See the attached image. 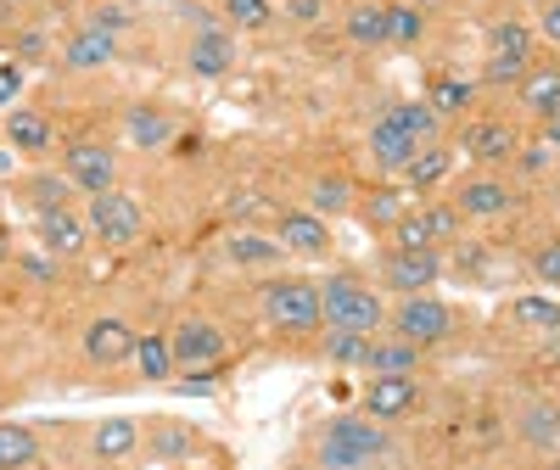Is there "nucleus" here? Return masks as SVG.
<instances>
[{"label":"nucleus","mask_w":560,"mask_h":470,"mask_svg":"<svg viewBox=\"0 0 560 470\" xmlns=\"http://www.w3.org/2000/svg\"><path fill=\"white\" fill-rule=\"evenodd\" d=\"M387 454V432L382 420L370 414H337L331 426L319 432V465L325 470H370Z\"/></svg>","instance_id":"nucleus-1"},{"label":"nucleus","mask_w":560,"mask_h":470,"mask_svg":"<svg viewBox=\"0 0 560 470\" xmlns=\"http://www.w3.org/2000/svg\"><path fill=\"white\" fill-rule=\"evenodd\" d=\"M319 314H325L331 331H359V337H376L387 325V303L370 292L364 280H353V274H331V280H325Z\"/></svg>","instance_id":"nucleus-2"},{"label":"nucleus","mask_w":560,"mask_h":470,"mask_svg":"<svg viewBox=\"0 0 560 470\" xmlns=\"http://www.w3.org/2000/svg\"><path fill=\"white\" fill-rule=\"evenodd\" d=\"M264 319L275 325V331H287V337L319 331V325H325L319 286H314V280H275V286H264Z\"/></svg>","instance_id":"nucleus-3"},{"label":"nucleus","mask_w":560,"mask_h":470,"mask_svg":"<svg viewBox=\"0 0 560 470\" xmlns=\"http://www.w3.org/2000/svg\"><path fill=\"white\" fill-rule=\"evenodd\" d=\"M387 325H393V337H404L415 348H432V342H443L454 331V308L438 303L432 292H415L398 308H387Z\"/></svg>","instance_id":"nucleus-4"},{"label":"nucleus","mask_w":560,"mask_h":470,"mask_svg":"<svg viewBox=\"0 0 560 470\" xmlns=\"http://www.w3.org/2000/svg\"><path fill=\"white\" fill-rule=\"evenodd\" d=\"M90 235H102V247H135L140 230H147V213H140L135 197H124L118 185L102 197H90V213H84Z\"/></svg>","instance_id":"nucleus-5"},{"label":"nucleus","mask_w":560,"mask_h":470,"mask_svg":"<svg viewBox=\"0 0 560 470\" xmlns=\"http://www.w3.org/2000/svg\"><path fill=\"white\" fill-rule=\"evenodd\" d=\"M68 179H73V191L102 197V191H113V179H118V157L102 146V140H73L68 146Z\"/></svg>","instance_id":"nucleus-6"},{"label":"nucleus","mask_w":560,"mask_h":470,"mask_svg":"<svg viewBox=\"0 0 560 470\" xmlns=\"http://www.w3.org/2000/svg\"><path fill=\"white\" fill-rule=\"evenodd\" d=\"M438 274H443V258H438V247H427V252H387V263H382V280L398 292V297H415V292H427V286H438Z\"/></svg>","instance_id":"nucleus-7"},{"label":"nucleus","mask_w":560,"mask_h":470,"mask_svg":"<svg viewBox=\"0 0 560 470\" xmlns=\"http://www.w3.org/2000/svg\"><path fill=\"white\" fill-rule=\"evenodd\" d=\"M168 348H174V364H191V369L197 364H219L224 359V331L213 319H179Z\"/></svg>","instance_id":"nucleus-8"},{"label":"nucleus","mask_w":560,"mask_h":470,"mask_svg":"<svg viewBox=\"0 0 560 470\" xmlns=\"http://www.w3.org/2000/svg\"><path fill=\"white\" fill-rule=\"evenodd\" d=\"M415 152H420V140H415L393 113H382L376 124H370V157H376V168H382V174H404Z\"/></svg>","instance_id":"nucleus-9"},{"label":"nucleus","mask_w":560,"mask_h":470,"mask_svg":"<svg viewBox=\"0 0 560 470\" xmlns=\"http://www.w3.org/2000/svg\"><path fill=\"white\" fill-rule=\"evenodd\" d=\"M415 403H420L415 375H370V387H364V414L370 420H398Z\"/></svg>","instance_id":"nucleus-10"},{"label":"nucleus","mask_w":560,"mask_h":470,"mask_svg":"<svg viewBox=\"0 0 560 470\" xmlns=\"http://www.w3.org/2000/svg\"><path fill=\"white\" fill-rule=\"evenodd\" d=\"M280 247L298 252V258H325V252H331V230H325L319 213L292 208V213H280Z\"/></svg>","instance_id":"nucleus-11"},{"label":"nucleus","mask_w":560,"mask_h":470,"mask_svg":"<svg viewBox=\"0 0 560 470\" xmlns=\"http://www.w3.org/2000/svg\"><path fill=\"white\" fill-rule=\"evenodd\" d=\"M459 146H465V157H477V163H510L516 157V129L510 124H499V118H482V124H471L459 134Z\"/></svg>","instance_id":"nucleus-12"},{"label":"nucleus","mask_w":560,"mask_h":470,"mask_svg":"<svg viewBox=\"0 0 560 470\" xmlns=\"http://www.w3.org/2000/svg\"><path fill=\"white\" fill-rule=\"evenodd\" d=\"M118 57V34H107V28H96V23H84L68 45H62V62L73 68V73H96V68H107Z\"/></svg>","instance_id":"nucleus-13"},{"label":"nucleus","mask_w":560,"mask_h":470,"mask_svg":"<svg viewBox=\"0 0 560 470\" xmlns=\"http://www.w3.org/2000/svg\"><path fill=\"white\" fill-rule=\"evenodd\" d=\"M84 359L90 364H129L135 359V331H129V325L124 319H96V325H90V331H84Z\"/></svg>","instance_id":"nucleus-14"},{"label":"nucleus","mask_w":560,"mask_h":470,"mask_svg":"<svg viewBox=\"0 0 560 470\" xmlns=\"http://www.w3.org/2000/svg\"><path fill=\"white\" fill-rule=\"evenodd\" d=\"M510 185L504 179H493V174H477V179H465L459 185V219H499V213H510Z\"/></svg>","instance_id":"nucleus-15"},{"label":"nucleus","mask_w":560,"mask_h":470,"mask_svg":"<svg viewBox=\"0 0 560 470\" xmlns=\"http://www.w3.org/2000/svg\"><path fill=\"white\" fill-rule=\"evenodd\" d=\"M39 242L51 258H79L84 242H90V224L73 213V208H57V213H39Z\"/></svg>","instance_id":"nucleus-16"},{"label":"nucleus","mask_w":560,"mask_h":470,"mask_svg":"<svg viewBox=\"0 0 560 470\" xmlns=\"http://www.w3.org/2000/svg\"><path fill=\"white\" fill-rule=\"evenodd\" d=\"M522 90V107L544 124L560 118V68H527V79L516 84Z\"/></svg>","instance_id":"nucleus-17"},{"label":"nucleus","mask_w":560,"mask_h":470,"mask_svg":"<svg viewBox=\"0 0 560 470\" xmlns=\"http://www.w3.org/2000/svg\"><path fill=\"white\" fill-rule=\"evenodd\" d=\"M140 448V426H135V420L129 414H113V420H102V426L96 432H90V454H96V459H129Z\"/></svg>","instance_id":"nucleus-18"},{"label":"nucleus","mask_w":560,"mask_h":470,"mask_svg":"<svg viewBox=\"0 0 560 470\" xmlns=\"http://www.w3.org/2000/svg\"><path fill=\"white\" fill-rule=\"evenodd\" d=\"M448 168H454V152L448 146H438V140H427L415 157H409V168H404V185L409 191H432V185H443L448 179Z\"/></svg>","instance_id":"nucleus-19"},{"label":"nucleus","mask_w":560,"mask_h":470,"mask_svg":"<svg viewBox=\"0 0 560 470\" xmlns=\"http://www.w3.org/2000/svg\"><path fill=\"white\" fill-rule=\"evenodd\" d=\"M415 364H420V348L415 342H404V337L376 342V337H370V359H364L370 375H415Z\"/></svg>","instance_id":"nucleus-20"},{"label":"nucleus","mask_w":560,"mask_h":470,"mask_svg":"<svg viewBox=\"0 0 560 470\" xmlns=\"http://www.w3.org/2000/svg\"><path fill=\"white\" fill-rule=\"evenodd\" d=\"M230 62H236V45H230V34H219V28H202V34L191 39V73H202V79H219Z\"/></svg>","instance_id":"nucleus-21"},{"label":"nucleus","mask_w":560,"mask_h":470,"mask_svg":"<svg viewBox=\"0 0 560 470\" xmlns=\"http://www.w3.org/2000/svg\"><path fill=\"white\" fill-rule=\"evenodd\" d=\"M124 134L135 140L140 152H158V146H168L174 124H168L158 107H129V113H124Z\"/></svg>","instance_id":"nucleus-22"},{"label":"nucleus","mask_w":560,"mask_h":470,"mask_svg":"<svg viewBox=\"0 0 560 470\" xmlns=\"http://www.w3.org/2000/svg\"><path fill=\"white\" fill-rule=\"evenodd\" d=\"M39 459V437L18 420H0V470H28Z\"/></svg>","instance_id":"nucleus-23"},{"label":"nucleus","mask_w":560,"mask_h":470,"mask_svg":"<svg viewBox=\"0 0 560 470\" xmlns=\"http://www.w3.org/2000/svg\"><path fill=\"white\" fill-rule=\"evenodd\" d=\"M522 443L560 448V403H527L522 409Z\"/></svg>","instance_id":"nucleus-24"},{"label":"nucleus","mask_w":560,"mask_h":470,"mask_svg":"<svg viewBox=\"0 0 560 470\" xmlns=\"http://www.w3.org/2000/svg\"><path fill=\"white\" fill-rule=\"evenodd\" d=\"M7 140H12V152H45L51 146V124H45L39 113H28V107H12Z\"/></svg>","instance_id":"nucleus-25"},{"label":"nucleus","mask_w":560,"mask_h":470,"mask_svg":"<svg viewBox=\"0 0 560 470\" xmlns=\"http://www.w3.org/2000/svg\"><path fill=\"white\" fill-rule=\"evenodd\" d=\"M135 369L147 375V381H168V375H174V348H168V337H158V331L135 337Z\"/></svg>","instance_id":"nucleus-26"},{"label":"nucleus","mask_w":560,"mask_h":470,"mask_svg":"<svg viewBox=\"0 0 560 470\" xmlns=\"http://www.w3.org/2000/svg\"><path fill=\"white\" fill-rule=\"evenodd\" d=\"M488 62H510V68H533V34L522 23H499L493 28V57Z\"/></svg>","instance_id":"nucleus-27"},{"label":"nucleus","mask_w":560,"mask_h":470,"mask_svg":"<svg viewBox=\"0 0 560 470\" xmlns=\"http://www.w3.org/2000/svg\"><path fill=\"white\" fill-rule=\"evenodd\" d=\"M510 314H516L522 331H538V337H555L560 331V303L555 297H516V303H510Z\"/></svg>","instance_id":"nucleus-28"},{"label":"nucleus","mask_w":560,"mask_h":470,"mask_svg":"<svg viewBox=\"0 0 560 470\" xmlns=\"http://www.w3.org/2000/svg\"><path fill=\"white\" fill-rule=\"evenodd\" d=\"M348 208H353L348 179L325 174V179H314V185H308V213H319V219H337V213H348Z\"/></svg>","instance_id":"nucleus-29"},{"label":"nucleus","mask_w":560,"mask_h":470,"mask_svg":"<svg viewBox=\"0 0 560 470\" xmlns=\"http://www.w3.org/2000/svg\"><path fill=\"white\" fill-rule=\"evenodd\" d=\"M427 107H432L438 118H454V113H465V107H471V84H465V79H454V73L432 79V90H427Z\"/></svg>","instance_id":"nucleus-30"},{"label":"nucleus","mask_w":560,"mask_h":470,"mask_svg":"<svg viewBox=\"0 0 560 470\" xmlns=\"http://www.w3.org/2000/svg\"><path fill=\"white\" fill-rule=\"evenodd\" d=\"M280 242H264V235L242 230V235H230V263H247V269H264V263H280Z\"/></svg>","instance_id":"nucleus-31"},{"label":"nucleus","mask_w":560,"mask_h":470,"mask_svg":"<svg viewBox=\"0 0 560 470\" xmlns=\"http://www.w3.org/2000/svg\"><path fill=\"white\" fill-rule=\"evenodd\" d=\"M409 197H415L409 185H404V191H398V185H382V191H370V202H364V219H370V224H387V230H393V224H398V219L409 213Z\"/></svg>","instance_id":"nucleus-32"},{"label":"nucleus","mask_w":560,"mask_h":470,"mask_svg":"<svg viewBox=\"0 0 560 470\" xmlns=\"http://www.w3.org/2000/svg\"><path fill=\"white\" fill-rule=\"evenodd\" d=\"M68 197H73V179L62 174H34L28 179V202H34V213H57V208H68Z\"/></svg>","instance_id":"nucleus-33"},{"label":"nucleus","mask_w":560,"mask_h":470,"mask_svg":"<svg viewBox=\"0 0 560 470\" xmlns=\"http://www.w3.org/2000/svg\"><path fill=\"white\" fill-rule=\"evenodd\" d=\"M348 39L353 45H387V7H353L348 12Z\"/></svg>","instance_id":"nucleus-34"},{"label":"nucleus","mask_w":560,"mask_h":470,"mask_svg":"<svg viewBox=\"0 0 560 470\" xmlns=\"http://www.w3.org/2000/svg\"><path fill=\"white\" fill-rule=\"evenodd\" d=\"M325 359H331V364H348V369H364L370 337H359V331H331V337H325Z\"/></svg>","instance_id":"nucleus-35"},{"label":"nucleus","mask_w":560,"mask_h":470,"mask_svg":"<svg viewBox=\"0 0 560 470\" xmlns=\"http://www.w3.org/2000/svg\"><path fill=\"white\" fill-rule=\"evenodd\" d=\"M387 113H393V118H398V124H404V129L420 140V146H427V140L438 134V113H432L427 102H398V107H387Z\"/></svg>","instance_id":"nucleus-36"},{"label":"nucleus","mask_w":560,"mask_h":470,"mask_svg":"<svg viewBox=\"0 0 560 470\" xmlns=\"http://www.w3.org/2000/svg\"><path fill=\"white\" fill-rule=\"evenodd\" d=\"M420 34H427V17L415 7H387V45H415Z\"/></svg>","instance_id":"nucleus-37"},{"label":"nucleus","mask_w":560,"mask_h":470,"mask_svg":"<svg viewBox=\"0 0 560 470\" xmlns=\"http://www.w3.org/2000/svg\"><path fill=\"white\" fill-rule=\"evenodd\" d=\"M393 247H398V252H427V247H432L427 219H420V213H404V219L393 224Z\"/></svg>","instance_id":"nucleus-38"},{"label":"nucleus","mask_w":560,"mask_h":470,"mask_svg":"<svg viewBox=\"0 0 560 470\" xmlns=\"http://www.w3.org/2000/svg\"><path fill=\"white\" fill-rule=\"evenodd\" d=\"M420 219H427V230H432V247H438V242H454V235H459V208H454V202L420 208Z\"/></svg>","instance_id":"nucleus-39"},{"label":"nucleus","mask_w":560,"mask_h":470,"mask_svg":"<svg viewBox=\"0 0 560 470\" xmlns=\"http://www.w3.org/2000/svg\"><path fill=\"white\" fill-rule=\"evenodd\" d=\"M224 12L236 17V28H269V17H275L269 0H224Z\"/></svg>","instance_id":"nucleus-40"},{"label":"nucleus","mask_w":560,"mask_h":470,"mask_svg":"<svg viewBox=\"0 0 560 470\" xmlns=\"http://www.w3.org/2000/svg\"><path fill=\"white\" fill-rule=\"evenodd\" d=\"M191 443H197V437L185 432V426H158V432H152V454H158V459H179V454H191Z\"/></svg>","instance_id":"nucleus-41"},{"label":"nucleus","mask_w":560,"mask_h":470,"mask_svg":"<svg viewBox=\"0 0 560 470\" xmlns=\"http://www.w3.org/2000/svg\"><path fill=\"white\" fill-rule=\"evenodd\" d=\"M533 274L544 280V286H560V242L538 247V258H533Z\"/></svg>","instance_id":"nucleus-42"},{"label":"nucleus","mask_w":560,"mask_h":470,"mask_svg":"<svg viewBox=\"0 0 560 470\" xmlns=\"http://www.w3.org/2000/svg\"><path fill=\"white\" fill-rule=\"evenodd\" d=\"M280 7H287V17H298V23H314L325 12V0H280Z\"/></svg>","instance_id":"nucleus-43"},{"label":"nucleus","mask_w":560,"mask_h":470,"mask_svg":"<svg viewBox=\"0 0 560 470\" xmlns=\"http://www.w3.org/2000/svg\"><path fill=\"white\" fill-rule=\"evenodd\" d=\"M538 34H544L549 45H560V0H549V7H544V17H538Z\"/></svg>","instance_id":"nucleus-44"},{"label":"nucleus","mask_w":560,"mask_h":470,"mask_svg":"<svg viewBox=\"0 0 560 470\" xmlns=\"http://www.w3.org/2000/svg\"><path fill=\"white\" fill-rule=\"evenodd\" d=\"M90 23H96V28H107V34H118V28L129 23V12H118V7H102V12H90Z\"/></svg>","instance_id":"nucleus-45"},{"label":"nucleus","mask_w":560,"mask_h":470,"mask_svg":"<svg viewBox=\"0 0 560 470\" xmlns=\"http://www.w3.org/2000/svg\"><path fill=\"white\" fill-rule=\"evenodd\" d=\"M7 258H12V235H7V230H0V263H7Z\"/></svg>","instance_id":"nucleus-46"},{"label":"nucleus","mask_w":560,"mask_h":470,"mask_svg":"<svg viewBox=\"0 0 560 470\" xmlns=\"http://www.w3.org/2000/svg\"><path fill=\"white\" fill-rule=\"evenodd\" d=\"M298 470H308V465H298Z\"/></svg>","instance_id":"nucleus-47"},{"label":"nucleus","mask_w":560,"mask_h":470,"mask_svg":"<svg viewBox=\"0 0 560 470\" xmlns=\"http://www.w3.org/2000/svg\"><path fill=\"white\" fill-rule=\"evenodd\" d=\"M527 470H533V465H527Z\"/></svg>","instance_id":"nucleus-48"}]
</instances>
